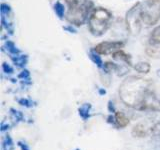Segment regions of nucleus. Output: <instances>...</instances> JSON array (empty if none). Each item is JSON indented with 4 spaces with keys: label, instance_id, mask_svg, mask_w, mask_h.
I'll use <instances>...</instances> for the list:
<instances>
[{
    "label": "nucleus",
    "instance_id": "1",
    "mask_svg": "<svg viewBox=\"0 0 160 150\" xmlns=\"http://www.w3.org/2000/svg\"><path fill=\"white\" fill-rule=\"evenodd\" d=\"M153 82L150 79L139 76H128L119 87V96L121 101L128 107L143 110H160L159 101H156Z\"/></svg>",
    "mask_w": 160,
    "mask_h": 150
},
{
    "label": "nucleus",
    "instance_id": "2",
    "mask_svg": "<svg viewBox=\"0 0 160 150\" xmlns=\"http://www.w3.org/2000/svg\"><path fill=\"white\" fill-rule=\"evenodd\" d=\"M87 22L90 33L96 37L102 36L111 26L112 13L106 8L94 7Z\"/></svg>",
    "mask_w": 160,
    "mask_h": 150
},
{
    "label": "nucleus",
    "instance_id": "3",
    "mask_svg": "<svg viewBox=\"0 0 160 150\" xmlns=\"http://www.w3.org/2000/svg\"><path fill=\"white\" fill-rule=\"evenodd\" d=\"M93 8V3L90 0L81 4L71 5V6H68L65 18L71 25L77 27L82 26L85 22L88 21L90 13H91Z\"/></svg>",
    "mask_w": 160,
    "mask_h": 150
},
{
    "label": "nucleus",
    "instance_id": "4",
    "mask_svg": "<svg viewBox=\"0 0 160 150\" xmlns=\"http://www.w3.org/2000/svg\"><path fill=\"white\" fill-rule=\"evenodd\" d=\"M142 24L151 27L160 21V0H145L140 6Z\"/></svg>",
    "mask_w": 160,
    "mask_h": 150
},
{
    "label": "nucleus",
    "instance_id": "5",
    "mask_svg": "<svg viewBox=\"0 0 160 150\" xmlns=\"http://www.w3.org/2000/svg\"><path fill=\"white\" fill-rule=\"evenodd\" d=\"M140 6L141 2H137L130 8L125 15V24L127 31L131 35H138L141 31L142 21L140 16Z\"/></svg>",
    "mask_w": 160,
    "mask_h": 150
},
{
    "label": "nucleus",
    "instance_id": "6",
    "mask_svg": "<svg viewBox=\"0 0 160 150\" xmlns=\"http://www.w3.org/2000/svg\"><path fill=\"white\" fill-rule=\"evenodd\" d=\"M124 45L125 43L123 41H102L93 49L100 55H109L121 50Z\"/></svg>",
    "mask_w": 160,
    "mask_h": 150
},
{
    "label": "nucleus",
    "instance_id": "7",
    "mask_svg": "<svg viewBox=\"0 0 160 150\" xmlns=\"http://www.w3.org/2000/svg\"><path fill=\"white\" fill-rule=\"evenodd\" d=\"M152 127H147L145 123H138L132 129V135L134 137H145L149 132H151Z\"/></svg>",
    "mask_w": 160,
    "mask_h": 150
},
{
    "label": "nucleus",
    "instance_id": "8",
    "mask_svg": "<svg viewBox=\"0 0 160 150\" xmlns=\"http://www.w3.org/2000/svg\"><path fill=\"white\" fill-rule=\"evenodd\" d=\"M149 45L153 47H160V24L155 27L149 37Z\"/></svg>",
    "mask_w": 160,
    "mask_h": 150
},
{
    "label": "nucleus",
    "instance_id": "9",
    "mask_svg": "<svg viewBox=\"0 0 160 150\" xmlns=\"http://www.w3.org/2000/svg\"><path fill=\"white\" fill-rule=\"evenodd\" d=\"M112 57L115 60H119V61L124 62L125 64L129 65V66H132V58L129 54H127L126 52H124L123 50H118L115 53L112 54Z\"/></svg>",
    "mask_w": 160,
    "mask_h": 150
},
{
    "label": "nucleus",
    "instance_id": "10",
    "mask_svg": "<svg viewBox=\"0 0 160 150\" xmlns=\"http://www.w3.org/2000/svg\"><path fill=\"white\" fill-rule=\"evenodd\" d=\"M114 122L120 128H124L126 127L129 124V119L126 117L123 112L121 111H115V116H114Z\"/></svg>",
    "mask_w": 160,
    "mask_h": 150
},
{
    "label": "nucleus",
    "instance_id": "11",
    "mask_svg": "<svg viewBox=\"0 0 160 150\" xmlns=\"http://www.w3.org/2000/svg\"><path fill=\"white\" fill-rule=\"evenodd\" d=\"M134 69L139 73L147 74L150 71V69H151V66H150V64L148 62L140 61V62H138V63H136L134 65Z\"/></svg>",
    "mask_w": 160,
    "mask_h": 150
},
{
    "label": "nucleus",
    "instance_id": "12",
    "mask_svg": "<svg viewBox=\"0 0 160 150\" xmlns=\"http://www.w3.org/2000/svg\"><path fill=\"white\" fill-rule=\"evenodd\" d=\"M11 59L13 63L18 67H24L28 61L27 55H14V56H11Z\"/></svg>",
    "mask_w": 160,
    "mask_h": 150
},
{
    "label": "nucleus",
    "instance_id": "13",
    "mask_svg": "<svg viewBox=\"0 0 160 150\" xmlns=\"http://www.w3.org/2000/svg\"><path fill=\"white\" fill-rule=\"evenodd\" d=\"M90 109H91V104L89 103H84L79 107V115L83 120H87L90 117Z\"/></svg>",
    "mask_w": 160,
    "mask_h": 150
},
{
    "label": "nucleus",
    "instance_id": "14",
    "mask_svg": "<svg viewBox=\"0 0 160 150\" xmlns=\"http://www.w3.org/2000/svg\"><path fill=\"white\" fill-rule=\"evenodd\" d=\"M89 57L99 68H103L104 63L102 61V58H101V56H100V54H98L94 49H91L89 51Z\"/></svg>",
    "mask_w": 160,
    "mask_h": 150
},
{
    "label": "nucleus",
    "instance_id": "15",
    "mask_svg": "<svg viewBox=\"0 0 160 150\" xmlns=\"http://www.w3.org/2000/svg\"><path fill=\"white\" fill-rule=\"evenodd\" d=\"M54 11L60 19H62L65 16V7L60 1H57L54 4Z\"/></svg>",
    "mask_w": 160,
    "mask_h": 150
},
{
    "label": "nucleus",
    "instance_id": "16",
    "mask_svg": "<svg viewBox=\"0 0 160 150\" xmlns=\"http://www.w3.org/2000/svg\"><path fill=\"white\" fill-rule=\"evenodd\" d=\"M6 46H7V50L8 52L12 55V56H14V55H18L20 53V50L16 47V45L14 44V42L12 41H8L6 42Z\"/></svg>",
    "mask_w": 160,
    "mask_h": 150
},
{
    "label": "nucleus",
    "instance_id": "17",
    "mask_svg": "<svg viewBox=\"0 0 160 150\" xmlns=\"http://www.w3.org/2000/svg\"><path fill=\"white\" fill-rule=\"evenodd\" d=\"M151 133L154 136H159L160 137V121L157 122L156 124H154L151 128Z\"/></svg>",
    "mask_w": 160,
    "mask_h": 150
},
{
    "label": "nucleus",
    "instance_id": "18",
    "mask_svg": "<svg viewBox=\"0 0 160 150\" xmlns=\"http://www.w3.org/2000/svg\"><path fill=\"white\" fill-rule=\"evenodd\" d=\"M88 1V0H65V2L68 4V6H71V5H76V4H81Z\"/></svg>",
    "mask_w": 160,
    "mask_h": 150
},
{
    "label": "nucleus",
    "instance_id": "19",
    "mask_svg": "<svg viewBox=\"0 0 160 150\" xmlns=\"http://www.w3.org/2000/svg\"><path fill=\"white\" fill-rule=\"evenodd\" d=\"M19 78H22L23 80H29L30 79V73L28 70H23V71L19 74Z\"/></svg>",
    "mask_w": 160,
    "mask_h": 150
},
{
    "label": "nucleus",
    "instance_id": "20",
    "mask_svg": "<svg viewBox=\"0 0 160 150\" xmlns=\"http://www.w3.org/2000/svg\"><path fill=\"white\" fill-rule=\"evenodd\" d=\"M2 69H3V71L5 73H12L13 72V68L7 63H3L2 64Z\"/></svg>",
    "mask_w": 160,
    "mask_h": 150
},
{
    "label": "nucleus",
    "instance_id": "21",
    "mask_svg": "<svg viewBox=\"0 0 160 150\" xmlns=\"http://www.w3.org/2000/svg\"><path fill=\"white\" fill-rule=\"evenodd\" d=\"M19 103L21 104V105H25V106H31V105H29V104H31V101L28 99H21V100H19Z\"/></svg>",
    "mask_w": 160,
    "mask_h": 150
},
{
    "label": "nucleus",
    "instance_id": "22",
    "mask_svg": "<svg viewBox=\"0 0 160 150\" xmlns=\"http://www.w3.org/2000/svg\"><path fill=\"white\" fill-rule=\"evenodd\" d=\"M18 144H19V146L22 148V150H29V148L27 147V145H26V144H24V145H23L22 142H18Z\"/></svg>",
    "mask_w": 160,
    "mask_h": 150
},
{
    "label": "nucleus",
    "instance_id": "23",
    "mask_svg": "<svg viewBox=\"0 0 160 150\" xmlns=\"http://www.w3.org/2000/svg\"><path fill=\"white\" fill-rule=\"evenodd\" d=\"M100 93H105V90H100Z\"/></svg>",
    "mask_w": 160,
    "mask_h": 150
},
{
    "label": "nucleus",
    "instance_id": "24",
    "mask_svg": "<svg viewBox=\"0 0 160 150\" xmlns=\"http://www.w3.org/2000/svg\"><path fill=\"white\" fill-rule=\"evenodd\" d=\"M159 106H160V100H159Z\"/></svg>",
    "mask_w": 160,
    "mask_h": 150
}]
</instances>
